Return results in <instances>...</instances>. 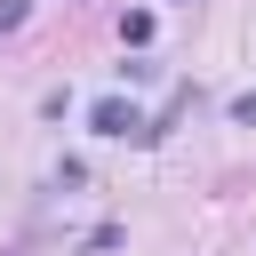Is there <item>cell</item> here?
<instances>
[{"instance_id": "obj_4", "label": "cell", "mask_w": 256, "mask_h": 256, "mask_svg": "<svg viewBox=\"0 0 256 256\" xmlns=\"http://www.w3.org/2000/svg\"><path fill=\"white\" fill-rule=\"evenodd\" d=\"M24 24V0H0V32H16Z\"/></svg>"}, {"instance_id": "obj_2", "label": "cell", "mask_w": 256, "mask_h": 256, "mask_svg": "<svg viewBox=\"0 0 256 256\" xmlns=\"http://www.w3.org/2000/svg\"><path fill=\"white\" fill-rule=\"evenodd\" d=\"M120 40L144 48V40H152V8H128V16H120Z\"/></svg>"}, {"instance_id": "obj_3", "label": "cell", "mask_w": 256, "mask_h": 256, "mask_svg": "<svg viewBox=\"0 0 256 256\" xmlns=\"http://www.w3.org/2000/svg\"><path fill=\"white\" fill-rule=\"evenodd\" d=\"M232 120H240V128H256V96H232Z\"/></svg>"}, {"instance_id": "obj_1", "label": "cell", "mask_w": 256, "mask_h": 256, "mask_svg": "<svg viewBox=\"0 0 256 256\" xmlns=\"http://www.w3.org/2000/svg\"><path fill=\"white\" fill-rule=\"evenodd\" d=\"M88 120H96V136H136V144H152V120H144L128 96H96Z\"/></svg>"}]
</instances>
